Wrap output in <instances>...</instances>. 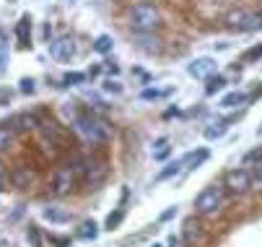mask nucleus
<instances>
[{
	"mask_svg": "<svg viewBox=\"0 0 262 247\" xmlns=\"http://www.w3.org/2000/svg\"><path fill=\"white\" fill-rule=\"evenodd\" d=\"M73 127L76 133L83 138L88 146H104L112 138V127L106 125L102 117H96L91 112H78L73 115Z\"/></svg>",
	"mask_w": 262,
	"mask_h": 247,
	"instance_id": "f257e3e1",
	"label": "nucleus"
},
{
	"mask_svg": "<svg viewBox=\"0 0 262 247\" xmlns=\"http://www.w3.org/2000/svg\"><path fill=\"white\" fill-rule=\"evenodd\" d=\"M128 24L138 34H151L161 26V11L153 3H135L128 13Z\"/></svg>",
	"mask_w": 262,
	"mask_h": 247,
	"instance_id": "f03ea898",
	"label": "nucleus"
},
{
	"mask_svg": "<svg viewBox=\"0 0 262 247\" xmlns=\"http://www.w3.org/2000/svg\"><path fill=\"white\" fill-rule=\"evenodd\" d=\"M76 167H78V172H83L86 185H91V187H94V185H102V182L106 180V175H109V167H106V161L99 159V156L78 159Z\"/></svg>",
	"mask_w": 262,
	"mask_h": 247,
	"instance_id": "7ed1b4c3",
	"label": "nucleus"
},
{
	"mask_svg": "<svg viewBox=\"0 0 262 247\" xmlns=\"http://www.w3.org/2000/svg\"><path fill=\"white\" fill-rule=\"evenodd\" d=\"M226 24H229V29H236V31H257L262 29V13L236 8V11L226 16Z\"/></svg>",
	"mask_w": 262,
	"mask_h": 247,
	"instance_id": "20e7f679",
	"label": "nucleus"
},
{
	"mask_svg": "<svg viewBox=\"0 0 262 247\" xmlns=\"http://www.w3.org/2000/svg\"><path fill=\"white\" fill-rule=\"evenodd\" d=\"M223 203V190L218 185H208L200 195L195 198V211L200 216H213Z\"/></svg>",
	"mask_w": 262,
	"mask_h": 247,
	"instance_id": "39448f33",
	"label": "nucleus"
},
{
	"mask_svg": "<svg viewBox=\"0 0 262 247\" xmlns=\"http://www.w3.org/2000/svg\"><path fill=\"white\" fill-rule=\"evenodd\" d=\"M76 175H78L76 164H60L55 169V175H52V190H55V195H68L76 187Z\"/></svg>",
	"mask_w": 262,
	"mask_h": 247,
	"instance_id": "423d86ee",
	"label": "nucleus"
},
{
	"mask_svg": "<svg viewBox=\"0 0 262 247\" xmlns=\"http://www.w3.org/2000/svg\"><path fill=\"white\" fill-rule=\"evenodd\" d=\"M223 187L229 190L231 195H244V193H249V190H252V172H249L247 167L226 172Z\"/></svg>",
	"mask_w": 262,
	"mask_h": 247,
	"instance_id": "0eeeda50",
	"label": "nucleus"
},
{
	"mask_svg": "<svg viewBox=\"0 0 262 247\" xmlns=\"http://www.w3.org/2000/svg\"><path fill=\"white\" fill-rule=\"evenodd\" d=\"M73 52H76V44L70 36H60V39H55L50 44V55L55 60H70L73 58Z\"/></svg>",
	"mask_w": 262,
	"mask_h": 247,
	"instance_id": "6e6552de",
	"label": "nucleus"
},
{
	"mask_svg": "<svg viewBox=\"0 0 262 247\" xmlns=\"http://www.w3.org/2000/svg\"><path fill=\"white\" fill-rule=\"evenodd\" d=\"M205 240V226H203V221L200 218H187L184 221V242L187 245H200Z\"/></svg>",
	"mask_w": 262,
	"mask_h": 247,
	"instance_id": "1a4fd4ad",
	"label": "nucleus"
},
{
	"mask_svg": "<svg viewBox=\"0 0 262 247\" xmlns=\"http://www.w3.org/2000/svg\"><path fill=\"white\" fill-rule=\"evenodd\" d=\"M39 127H42V135H44V141H47V143H57V146L68 143V133L62 130L57 123H42Z\"/></svg>",
	"mask_w": 262,
	"mask_h": 247,
	"instance_id": "9d476101",
	"label": "nucleus"
},
{
	"mask_svg": "<svg viewBox=\"0 0 262 247\" xmlns=\"http://www.w3.org/2000/svg\"><path fill=\"white\" fill-rule=\"evenodd\" d=\"M215 73V60L213 58H197L189 62V76H195V78H208V76H213Z\"/></svg>",
	"mask_w": 262,
	"mask_h": 247,
	"instance_id": "9b49d317",
	"label": "nucleus"
},
{
	"mask_svg": "<svg viewBox=\"0 0 262 247\" xmlns=\"http://www.w3.org/2000/svg\"><path fill=\"white\" fill-rule=\"evenodd\" d=\"M42 216L47 218V221H52V224H68L70 221V211L62 208V206H47L42 211Z\"/></svg>",
	"mask_w": 262,
	"mask_h": 247,
	"instance_id": "f8f14e48",
	"label": "nucleus"
},
{
	"mask_svg": "<svg viewBox=\"0 0 262 247\" xmlns=\"http://www.w3.org/2000/svg\"><path fill=\"white\" fill-rule=\"evenodd\" d=\"M16 36H19L21 47H31V18L21 16V21L16 24Z\"/></svg>",
	"mask_w": 262,
	"mask_h": 247,
	"instance_id": "ddd939ff",
	"label": "nucleus"
},
{
	"mask_svg": "<svg viewBox=\"0 0 262 247\" xmlns=\"http://www.w3.org/2000/svg\"><path fill=\"white\" fill-rule=\"evenodd\" d=\"M249 102V94H244V91H231V94H226L221 99V107L226 109H236V107H244Z\"/></svg>",
	"mask_w": 262,
	"mask_h": 247,
	"instance_id": "4468645a",
	"label": "nucleus"
},
{
	"mask_svg": "<svg viewBox=\"0 0 262 247\" xmlns=\"http://www.w3.org/2000/svg\"><path fill=\"white\" fill-rule=\"evenodd\" d=\"M42 123H39V117L37 115H19V117H16V120H13V130H37V127H39Z\"/></svg>",
	"mask_w": 262,
	"mask_h": 247,
	"instance_id": "2eb2a0df",
	"label": "nucleus"
},
{
	"mask_svg": "<svg viewBox=\"0 0 262 247\" xmlns=\"http://www.w3.org/2000/svg\"><path fill=\"white\" fill-rule=\"evenodd\" d=\"M210 156V151L208 149H200V151H192V154H187V156L182 159V167H187V169H197L200 164Z\"/></svg>",
	"mask_w": 262,
	"mask_h": 247,
	"instance_id": "dca6fc26",
	"label": "nucleus"
},
{
	"mask_svg": "<svg viewBox=\"0 0 262 247\" xmlns=\"http://www.w3.org/2000/svg\"><path fill=\"white\" fill-rule=\"evenodd\" d=\"M11 182H13L16 187H29L31 182H34V175L29 172V167H19V169H13Z\"/></svg>",
	"mask_w": 262,
	"mask_h": 247,
	"instance_id": "f3484780",
	"label": "nucleus"
},
{
	"mask_svg": "<svg viewBox=\"0 0 262 247\" xmlns=\"http://www.w3.org/2000/svg\"><path fill=\"white\" fill-rule=\"evenodd\" d=\"M226 130H229V125H226L223 120H215V123H210V125L205 127V138H208V141H213V138H223Z\"/></svg>",
	"mask_w": 262,
	"mask_h": 247,
	"instance_id": "a211bd4d",
	"label": "nucleus"
},
{
	"mask_svg": "<svg viewBox=\"0 0 262 247\" xmlns=\"http://www.w3.org/2000/svg\"><path fill=\"white\" fill-rule=\"evenodd\" d=\"M13 138H16V130H13V127H8V123L0 125V151L11 149V146H13Z\"/></svg>",
	"mask_w": 262,
	"mask_h": 247,
	"instance_id": "6ab92c4d",
	"label": "nucleus"
},
{
	"mask_svg": "<svg viewBox=\"0 0 262 247\" xmlns=\"http://www.w3.org/2000/svg\"><path fill=\"white\" fill-rule=\"evenodd\" d=\"M138 47H140V50H146V52H158V50H161V42L156 39V36L140 34V36H138Z\"/></svg>",
	"mask_w": 262,
	"mask_h": 247,
	"instance_id": "aec40b11",
	"label": "nucleus"
},
{
	"mask_svg": "<svg viewBox=\"0 0 262 247\" xmlns=\"http://www.w3.org/2000/svg\"><path fill=\"white\" fill-rule=\"evenodd\" d=\"M96 234H99L96 221H83V224H80V229H78L80 240H96Z\"/></svg>",
	"mask_w": 262,
	"mask_h": 247,
	"instance_id": "412c9836",
	"label": "nucleus"
},
{
	"mask_svg": "<svg viewBox=\"0 0 262 247\" xmlns=\"http://www.w3.org/2000/svg\"><path fill=\"white\" fill-rule=\"evenodd\" d=\"M112 44H114L112 36L102 34V36H99V39L94 42V52H99V55H106V52H112Z\"/></svg>",
	"mask_w": 262,
	"mask_h": 247,
	"instance_id": "4be33fe9",
	"label": "nucleus"
},
{
	"mask_svg": "<svg viewBox=\"0 0 262 247\" xmlns=\"http://www.w3.org/2000/svg\"><path fill=\"white\" fill-rule=\"evenodd\" d=\"M226 86V78L223 76H208V86H205V94H215V91H221Z\"/></svg>",
	"mask_w": 262,
	"mask_h": 247,
	"instance_id": "5701e85b",
	"label": "nucleus"
},
{
	"mask_svg": "<svg viewBox=\"0 0 262 247\" xmlns=\"http://www.w3.org/2000/svg\"><path fill=\"white\" fill-rule=\"evenodd\" d=\"M122 218H125V208H114V211L106 216V229H117V226L122 224Z\"/></svg>",
	"mask_w": 262,
	"mask_h": 247,
	"instance_id": "b1692460",
	"label": "nucleus"
},
{
	"mask_svg": "<svg viewBox=\"0 0 262 247\" xmlns=\"http://www.w3.org/2000/svg\"><path fill=\"white\" fill-rule=\"evenodd\" d=\"M169 154H171V146H169L164 138H161V141L156 143V151H153V159H156V161H164V159L169 156Z\"/></svg>",
	"mask_w": 262,
	"mask_h": 247,
	"instance_id": "393cba45",
	"label": "nucleus"
},
{
	"mask_svg": "<svg viewBox=\"0 0 262 247\" xmlns=\"http://www.w3.org/2000/svg\"><path fill=\"white\" fill-rule=\"evenodd\" d=\"M179 169H182V159H179V161H171V164H166V169H164V172H158V177H156V180H158V182H161V180H169L171 175H177Z\"/></svg>",
	"mask_w": 262,
	"mask_h": 247,
	"instance_id": "a878e982",
	"label": "nucleus"
},
{
	"mask_svg": "<svg viewBox=\"0 0 262 247\" xmlns=\"http://www.w3.org/2000/svg\"><path fill=\"white\" fill-rule=\"evenodd\" d=\"M86 78H88L86 73H68V76L62 78V84H65V86H78V84H83Z\"/></svg>",
	"mask_w": 262,
	"mask_h": 247,
	"instance_id": "bb28decb",
	"label": "nucleus"
},
{
	"mask_svg": "<svg viewBox=\"0 0 262 247\" xmlns=\"http://www.w3.org/2000/svg\"><path fill=\"white\" fill-rule=\"evenodd\" d=\"M5 62H8V42L5 34H0V73H5Z\"/></svg>",
	"mask_w": 262,
	"mask_h": 247,
	"instance_id": "cd10ccee",
	"label": "nucleus"
},
{
	"mask_svg": "<svg viewBox=\"0 0 262 247\" xmlns=\"http://www.w3.org/2000/svg\"><path fill=\"white\" fill-rule=\"evenodd\" d=\"M252 187L262 190V161H257V167L252 169Z\"/></svg>",
	"mask_w": 262,
	"mask_h": 247,
	"instance_id": "c85d7f7f",
	"label": "nucleus"
},
{
	"mask_svg": "<svg viewBox=\"0 0 262 247\" xmlns=\"http://www.w3.org/2000/svg\"><path fill=\"white\" fill-rule=\"evenodd\" d=\"M260 58H262V44H260V47H252V50H247V52H244V62L260 60Z\"/></svg>",
	"mask_w": 262,
	"mask_h": 247,
	"instance_id": "c756f323",
	"label": "nucleus"
},
{
	"mask_svg": "<svg viewBox=\"0 0 262 247\" xmlns=\"http://www.w3.org/2000/svg\"><path fill=\"white\" fill-rule=\"evenodd\" d=\"M262 159V151H252V154H247V156H244V167H249L252 161H260Z\"/></svg>",
	"mask_w": 262,
	"mask_h": 247,
	"instance_id": "7c9ffc66",
	"label": "nucleus"
},
{
	"mask_svg": "<svg viewBox=\"0 0 262 247\" xmlns=\"http://www.w3.org/2000/svg\"><path fill=\"white\" fill-rule=\"evenodd\" d=\"M29 240L34 247H39V232H37V226H29Z\"/></svg>",
	"mask_w": 262,
	"mask_h": 247,
	"instance_id": "2f4dec72",
	"label": "nucleus"
},
{
	"mask_svg": "<svg viewBox=\"0 0 262 247\" xmlns=\"http://www.w3.org/2000/svg\"><path fill=\"white\" fill-rule=\"evenodd\" d=\"M21 91H24V94H31V91H34V81L31 78H24L21 81Z\"/></svg>",
	"mask_w": 262,
	"mask_h": 247,
	"instance_id": "473e14b6",
	"label": "nucleus"
},
{
	"mask_svg": "<svg viewBox=\"0 0 262 247\" xmlns=\"http://www.w3.org/2000/svg\"><path fill=\"white\" fill-rule=\"evenodd\" d=\"M140 96H143V99H158V96H161V91H156V89H146Z\"/></svg>",
	"mask_w": 262,
	"mask_h": 247,
	"instance_id": "72a5a7b5",
	"label": "nucleus"
},
{
	"mask_svg": "<svg viewBox=\"0 0 262 247\" xmlns=\"http://www.w3.org/2000/svg\"><path fill=\"white\" fill-rule=\"evenodd\" d=\"M177 216V208H169V211L161 214V221H169V218H174Z\"/></svg>",
	"mask_w": 262,
	"mask_h": 247,
	"instance_id": "f704fd0d",
	"label": "nucleus"
},
{
	"mask_svg": "<svg viewBox=\"0 0 262 247\" xmlns=\"http://www.w3.org/2000/svg\"><path fill=\"white\" fill-rule=\"evenodd\" d=\"M104 89H106V91H114V94H120V91H122V86L112 84V81H106V84H104Z\"/></svg>",
	"mask_w": 262,
	"mask_h": 247,
	"instance_id": "c9c22d12",
	"label": "nucleus"
},
{
	"mask_svg": "<svg viewBox=\"0 0 262 247\" xmlns=\"http://www.w3.org/2000/svg\"><path fill=\"white\" fill-rule=\"evenodd\" d=\"M52 242H55L57 247H68V242H65V240H60V237H52Z\"/></svg>",
	"mask_w": 262,
	"mask_h": 247,
	"instance_id": "e433bc0d",
	"label": "nucleus"
},
{
	"mask_svg": "<svg viewBox=\"0 0 262 247\" xmlns=\"http://www.w3.org/2000/svg\"><path fill=\"white\" fill-rule=\"evenodd\" d=\"M177 245H179V240H177L174 234H171V237H169V247H177Z\"/></svg>",
	"mask_w": 262,
	"mask_h": 247,
	"instance_id": "4c0bfd02",
	"label": "nucleus"
},
{
	"mask_svg": "<svg viewBox=\"0 0 262 247\" xmlns=\"http://www.w3.org/2000/svg\"><path fill=\"white\" fill-rule=\"evenodd\" d=\"M0 190H3V182H0Z\"/></svg>",
	"mask_w": 262,
	"mask_h": 247,
	"instance_id": "58836bf2",
	"label": "nucleus"
},
{
	"mask_svg": "<svg viewBox=\"0 0 262 247\" xmlns=\"http://www.w3.org/2000/svg\"><path fill=\"white\" fill-rule=\"evenodd\" d=\"M0 177H3V169H0Z\"/></svg>",
	"mask_w": 262,
	"mask_h": 247,
	"instance_id": "ea45409f",
	"label": "nucleus"
},
{
	"mask_svg": "<svg viewBox=\"0 0 262 247\" xmlns=\"http://www.w3.org/2000/svg\"><path fill=\"white\" fill-rule=\"evenodd\" d=\"M153 247H161V245H153Z\"/></svg>",
	"mask_w": 262,
	"mask_h": 247,
	"instance_id": "a19ab883",
	"label": "nucleus"
},
{
	"mask_svg": "<svg viewBox=\"0 0 262 247\" xmlns=\"http://www.w3.org/2000/svg\"><path fill=\"white\" fill-rule=\"evenodd\" d=\"M11 3H13V0H11Z\"/></svg>",
	"mask_w": 262,
	"mask_h": 247,
	"instance_id": "79ce46f5",
	"label": "nucleus"
}]
</instances>
